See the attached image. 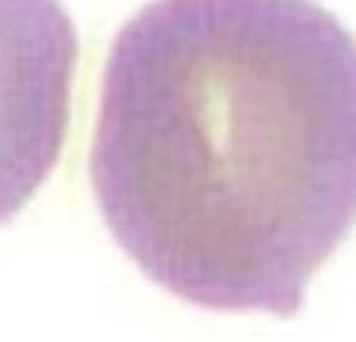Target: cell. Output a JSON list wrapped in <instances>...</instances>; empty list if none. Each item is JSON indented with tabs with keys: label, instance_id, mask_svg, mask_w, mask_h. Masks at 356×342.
<instances>
[{
	"label": "cell",
	"instance_id": "obj_1",
	"mask_svg": "<svg viewBox=\"0 0 356 342\" xmlns=\"http://www.w3.org/2000/svg\"><path fill=\"white\" fill-rule=\"evenodd\" d=\"M88 171L150 283L297 314L356 227L353 32L314 0H150L108 49Z\"/></svg>",
	"mask_w": 356,
	"mask_h": 342
},
{
	"label": "cell",
	"instance_id": "obj_2",
	"mask_svg": "<svg viewBox=\"0 0 356 342\" xmlns=\"http://www.w3.org/2000/svg\"><path fill=\"white\" fill-rule=\"evenodd\" d=\"M77 74V28L60 0H0V227L60 164Z\"/></svg>",
	"mask_w": 356,
	"mask_h": 342
}]
</instances>
